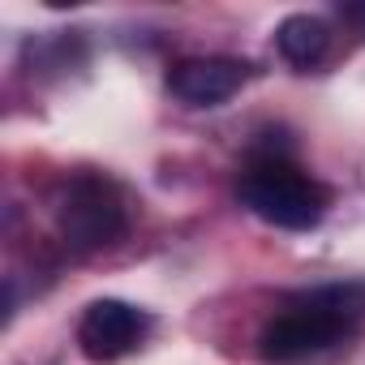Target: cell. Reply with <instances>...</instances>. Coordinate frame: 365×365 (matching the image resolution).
<instances>
[{
  "label": "cell",
  "mask_w": 365,
  "mask_h": 365,
  "mask_svg": "<svg viewBox=\"0 0 365 365\" xmlns=\"http://www.w3.org/2000/svg\"><path fill=\"white\" fill-rule=\"evenodd\" d=\"M241 202L262 224L284 232H309L327 211V194L284 155H262L258 163H250V172L241 176Z\"/></svg>",
  "instance_id": "6da1fadb"
},
{
  "label": "cell",
  "mask_w": 365,
  "mask_h": 365,
  "mask_svg": "<svg viewBox=\"0 0 365 365\" xmlns=\"http://www.w3.org/2000/svg\"><path fill=\"white\" fill-rule=\"evenodd\" d=\"M56 228H61L69 250L95 254V250H108L125 237V207L108 180L78 176L65 185V194L56 202Z\"/></svg>",
  "instance_id": "7a4b0ae2"
},
{
  "label": "cell",
  "mask_w": 365,
  "mask_h": 365,
  "mask_svg": "<svg viewBox=\"0 0 365 365\" xmlns=\"http://www.w3.org/2000/svg\"><path fill=\"white\" fill-rule=\"evenodd\" d=\"M348 335H352V318L348 314L297 301V309H288V314H279V318H271L262 327L258 352L271 365H292L301 356H314V352H327V348L344 344Z\"/></svg>",
  "instance_id": "3957f363"
},
{
  "label": "cell",
  "mask_w": 365,
  "mask_h": 365,
  "mask_svg": "<svg viewBox=\"0 0 365 365\" xmlns=\"http://www.w3.org/2000/svg\"><path fill=\"white\" fill-rule=\"evenodd\" d=\"M146 327H150V322H146L142 309H133L129 301L103 297V301H91V305H86V314H82V322H78V348H82L91 361L108 365V361H120L125 352H133V348L142 344Z\"/></svg>",
  "instance_id": "277c9868"
},
{
  "label": "cell",
  "mask_w": 365,
  "mask_h": 365,
  "mask_svg": "<svg viewBox=\"0 0 365 365\" xmlns=\"http://www.w3.org/2000/svg\"><path fill=\"white\" fill-rule=\"evenodd\" d=\"M245 73L250 65L232 56H194V61H180L168 69V91L190 108H215L241 91Z\"/></svg>",
  "instance_id": "5b68a950"
},
{
  "label": "cell",
  "mask_w": 365,
  "mask_h": 365,
  "mask_svg": "<svg viewBox=\"0 0 365 365\" xmlns=\"http://www.w3.org/2000/svg\"><path fill=\"white\" fill-rule=\"evenodd\" d=\"M275 48H279V56H284L288 65L314 69V65L327 56V48H331V26H327L322 18H314V14H292V18L279 22Z\"/></svg>",
  "instance_id": "8992f818"
},
{
  "label": "cell",
  "mask_w": 365,
  "mask_h": 365,
  "mask_svg": "<svg viewBox=\"0 0 365 365\" xmlns=\"http://www.w3.org/2000/svg\"><path fill=\"white\" fill-rule=\"evenodd\" d=\"M339 18L352 26H365V5H339Z\"/></svg>",
  "instance_id": "52a82bcc"
}]
</instances>
